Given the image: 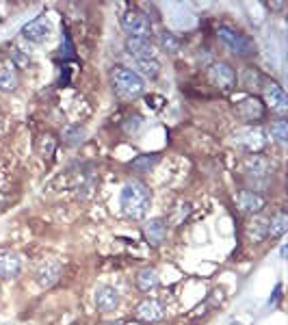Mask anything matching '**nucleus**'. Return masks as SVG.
Instances as JSON below:
<instances>
[{
  "mask_svg": "<svg viewBox=\"0 0 288 325\" xmlns=\"http://www.w3.org/2000/svg\"><path fill=\"white\" fill-rule=\"evenodd\" d=\"M150 204H152V193H150L148 184H143L141 180H128L121 187L119 206H121L124 217L133 219V221H139V219H143L148 215Z\"/></svg>",
  "mask_w": 288,
  "mask_h": 325,
  "instance_id": "nucleus-1",
  "label": "nucleus"
},
{
  "mask_svg": "<svg viewBox=\"0 0 288 325\" xmlns=\"http://www.w3.org/2000/svg\"><path fill=\"white\" fill-rule=\"evenodd\" d=\"M111 85H113V91L117 93L121 100H133L136 96H141L145 89V81L130 67L117 65V67L111 69Z\"/></svg>",
  "mask_w": 288,
  "mask_h": 325,
  "instance_id": "nucleus-2",
  "label": "nucleus"
},
{
  "mask_svg": "<svg viewBox=\"0 0 288 325\" xmlns=\"http://www.w3.org/2000/svg\"><path fill=\"white\" fill-rule=\"evenodd\" d=\"M217 37L225 43V48H230L232 52L241 54V57H247L256 50L254 46V39H249L247 35H243L241 31H234L230 26H219L217 28Z\"/></svg>",
  "mask_w": 288,
  "mask_h": 325,
  "instance_id": "nucleus-3",
  "label": "nucleus"
},
{
  "mask_svg": "<svg viewBox=\"0 0 288 325\" xmlns=\"http://www.w3.org/2000/svg\"><path fill=\"white\" fill-rule=\"evenodd\" d=\"M121 26L128 33V37L150 39L152 35V20L143 11H139V9H128L124 13V18H121Z\"/></svg>",
  "mask_w": 288,
  "mask_h": 325,
  "instance_id": "nucleus-4",
  "label": "nucleus"
},
{
  "mask_svg": "<svg viewBox=\"0 0 288 325\" xmlns=\"http://www.w3.org/2000/svg\"><path fill=\"white\" fill-rule=\"evenodd\" d=\"M234 143L245 150V152L258 154V152H262V148L266 146L265 130L258 128V126H245V128H241V130L234 132Z\"/></svg>",
  "mask_w": 288,
  "mask_h": 325,
  "instance_id": "nucleus-5",
  "label": "nucleus"
},
{
  "mask_svg": "<svg viewBox=\"0 0 288 325\" xmlns=\"http://www.w3.org/2000/svg\"><path fill=\"white\" fill-rule=\"evenodd\" d=\"M206 76H208L210 85H215V87H219V89H230V87H234V85H236L234 69H232L227 63H223V61L212 63L208 67V72H206Z\"/></svg>",
  "mask_w": 288,
  "mask_h": 325,
  "instance_id": "nucleus-6",
  "label": "nucleus"
},
{
  "mask_svg": "<svg viewBox=\"0 0 288 325\" xmlns=\"http://www.w3.org/2000/svg\"><path fill=\"white\" fill-rule=\"evenodd\" d=\"M243 167H245V172H247V176H249L251 182H262V184L269 182L271 165H269L266 158H262L260 154H251V156H247Z\"/></svg>",
  "mask_w": 288,
  "mask_h": 325,
  "instance_id": "nucleus-7",
  "label": "nucleus"
},
{
  "mask_svg": "<svg viewBox=\"0 0 288 325\" xmlns=\"http://www.w3.org/2000/svg\"><path fill=\"white\" fill-rule=\"evenodd\" d=\"M134 314L143 323H156V321H163L165 319V306L158 299H145V302H141L136 306Z\"/></svg>",
  "mask_w": 288,
  "mask_h": 325,
  "instance_id": "nucleus-8",
  "label": "nucleus"
},
{
  "mask_svg": "<svg viewBox=\"0 0 288 325\" xmlns=\"http://www.w3.org/2000/svg\"><path fill=\"white\" fill-rule=\"evenodd\" d=\"M265 102L258 100L256 96H249V98H243L239 104H236V113L241 115L245 122H258V119L265 117Z\"/></svg>",
  "mask_w": 288,
  "mask_h": 325,
  "instance_id": "nucleus-9",
  "label": "nucleus"
},
{
  "mask_svg": "<svg viewBox=\"0 0 288 325\" xmlns=\"http://www.w3.org/2000/svg\"><path fill=\"white\" fill-rule=\"evenodd\" d=\"M61 273H63L61 262H57V260H45L42 267L37 269V273H35V280H37V284L42 288H50L59 282Z\"/></svg>",
  "mask_w": 288,
  "mask_h": 325,
  "instance_id": "nucleus-10",
  "label": "nucleus"
},
{
  "mask_svg": "<svg viewBox=\"0 0 288 325\" xmlns=\"http://www.w3.org/2000/svg\"><path fill=\"white\" fill-rule=\"evenodd\" d=\"M50 31H52V26H50V22L45 20L44 16L35 18L33 22H28L26 26L22 28V35L28 39V42H35V43H42L45 39L50 37Z\"/></svg>",
  "mask_w": 288,
  "mask_h": 325,
  "instance_id": "nucleus-11",
  "label": "nucleus"
},
{
  "mask_svg": "<svg viewBox=\"0 0 288 325\" xmlns=\"http://www.w3.org/2000/svg\"><path fill=\"white\" fill-rule=\"evenodd\" d=\"M265 100H266V104H269L273 111H277L280 115H284L288 111V96H286V91L277 83L271 81L265 87Z\"/></svg>",
  "mask_w": 288,
  "mask_h": 325,
  "instance_id": "nucleus-12",
  "label": "nucleus"
},
{
  "mask_svg": "<svg viewBox=\"0 0 288 325\" xmlns=\"http://www.w3.org/2000/svg\"><path fill=\"white\" fill-rule=\"evenodd\" d=\"M236 202H239V208L243 213H260L262 208L266 206V199L262 197L260 193L249 191V189H243L236 195Z\"/></svg>",
  "mask_w": 288,
  "mask_h": 325,
  "instance_id": "nucleus-13",
  "label": "nucleus"
},
{
  "mask_svg": "<svg viewBox=\"0 0 288 325\" xmlns=\"http://www.w3.org/2000/svg\"><path fill=\"white\" fill-rule=\"evenodd\" d=\"M119 306V295L113 286H100L95 291V308L100 312H111Z\"/></svg>",
  "mask_w": 288,
  "mask_h": 325,
  "instance_id": "nucleus-14",
  "label": "nucleus"
},
{
  "mask_svg": "<svg viewBox=\"0 0 288 325\" xmlns=\"http://www.w3.org/2000/svg\"><path fill=\"white\" fill-rule=\"evenodd\" d=\"M126 52L133 54L136 61H139V59H154L152 42L150 39H143V37H128L126 39Z\"/></svg>",
  "mask_w": 288,
  "mask_h": 325,
  "instance_id": "nucleus-15",
  "label": "nucleus"
},
{
  "mask_svg": "<svg viewBox=\"0 0 288 325\" xmlns=\"http://www.w3.org/2000/svg\"><path fill=\"white\" fill-rule=\"evenodd\" d=\"M20 269H22V262H20V256L15 252H2L0 254V278L2 280L18 278Z\"/></svg>",
  "mask_w": 288,
  "mask_h": 325,
  "instance_id": "nucleus-16",
  "label": "nucleus"
},
{
  "mask_svg": "<svg viewBox=\"0 0 288 325\" xmlns=\"http://www.w3.org/2000/svg\"><path fill=\"white\" fill-rule=\"evenodd\" d=\"M143 234H145V241L150 245H160L167 237V226L163 219H150L143 228Z\"/></svg>",
  "mask_w": 288,
  "mask_h": 325,
  "instance_id": "nucleus-17",
  "label": "nucleus"
},
{
  "mask_svg": "<svg viewBox=\"0 0 288 325\" xmlns=\"http://www.w3.org/2000/svg\"><path fill=\"white\" fill-rule=\"evenodd\" d=\"M160 284V278H158V273H156V269H141L139 273H136V288H139L141 293H150V291H154L156 286Z\"/></svg>",
  "mask_w": 288,
  "mask_h": 325,
  "instance_id": "nucleus-18",
  "label": "nucleus"
},
{
  "mask_svg": "<svg viewBox=\"0 0 288 325\" xmlns=\"http://www.w3.org/2000/svg\"><path fill=\"white\" fill-rule=\"evenodd\" d=\"M158 161H160V154H139V156H134L133 161L128 163V167L133 169V172L143 173V172H152Z\"/></svg>",
  "mask_w": 288,
  "mask_h": 325,
  "instance_id": "nucleus-19",
  "label": "nucleus"
},
{
  "mask_svg": "<svg viewBox=\"0 0 288 325\" xmlns=\"http://www.w3.org/2000/svg\"><path fill=\"white\" fill-rule=\"evenodd\" d=\"M286 232H288L286 213H277L273 219H269V223H266V234H269L271 238H282Z\"/></svg>",
  "mask_w": 288,
  "mask_h": 325,
  "instance_id": "nucleus-20",
  "label": "nucleus"
},
{
  "mask_svg": "<svg viewBox=\"0 0 288 325\" xmlns=\"http://www.w3.org/2000/svg\"><path fill=\"white\" fill-rule=\"evenodd\" d=\"M134 72L139 74L141 78H156L160 72V65L156 59H139V61L134 63Z\"/></svg>",
  "mask_w": 288,
  "mask_h": 325,
  "instance_id": "nucleus-21",
  "label": "nucleus"
},
{
  "mask_svg": "<svg viewBox=\"0 0 288 325\" xmlns=\"http://www.w3.org/2000/svg\"><path fill=\"white\" fill-rule=\"evenodd\" d=\"M54 150H57V139H54L52 134H42V137H39V141H37V152H39V156L48 161V158H52Z\"/></svg>",
  "mask_w": 288,
  "mask_h": 325,
  "instance_id": "nucleus-22",
  "label": "nucleus"
},
{
  "mask_svg": "<svg viewBox=\"0 0 288 325\" xmlns=\"http://www.w3.org/2000/svg\"><path fill=\"white\" fill-rule=\"evenodd\" d=\"M271 134L280 146H286V141H288V122L286 119H275V122L271 124Z\"/></svg>",
  "mask_w": 288,
  "mask_h": 325,
  "instance_id": "nucleus-23",
  "label": "nucleus"
},
{
  "mask_svg": "<svg viewBox=\"0 0 288 325\" xmlns=\"http://www.w3.org/2000/svg\"><path fill=\"white\" fill-rule=\"evenodd\" d=\"M18 87V76L11 67H0V91H13Z\"/></svg>",
  "mask_w": 288,
  "mask_h": 325,
  "instance_id": "nucleus-24",
  "label": "nucleus"
},
{
  "mask_svg": "<svg viewBox=\"0 0 288 325\" xmlns=\"http://www.w3.org/2000/svg\"><path fill=\"white\" fill-rule=\"evenodd\" d=\"M63 141L67 146H80L85 141V130L80 126H67L63 130Z\"/></svg>",
  "mask_w": 288,
  "mask_h": 325,
  "instance_id": "nucleus-25",
  "label": "nucleus"
},
{
  "mask_svg": "<svg viewBox=\"0 0 288 325\" xmlns=\"http://www.w3.org/2000/svg\"><path fill=\"white\" fill-rule=\"evenodd\" d=\"M160 46H163L165 52L174 54V52H178V50H180V39L176 37L174 33L165 31V33H160Z\"/></svg>",
  "mask_w": 288,
  "mask_h": 325,
  "instance_id": "nucleus-26",
  "label": "nucleus"
},
{
  "mask_svg": "<svg viewBox=\"0 0 288 325\" xmlns=\"http://www.w3.org/2000/svg\"><path fill=\"white\" fill-rule=\"evenodd\" d=\"M266 223H269V219H254V223L249 226L251 241H262V237L266 234Z\"/></svg>",
  "mask_w": 288,
  "mask_h": 325,
  "instance_id": "nucleus-27",
  "label": "nucleus"
},
{
  "mask_svg": "<svg viewBox=\"0 0 288 325\" xmlns=\"http://www.w3.org/2000/svg\"><path fill=\"white\" fill-rule=\"evenodd\" d=\"M243 85H245V87H256L258 85V81H260V74L256 72V69H245V72H243Z\"/></svg>",
  "mask_w": 288,
  "mask_h": 325,
  "instance_id": "nucleus-28",
  "label": "nucleus"
},
{
  "mask_svg": "<svg viewBox=\"0 0 288 325\" xmlns=\"http://www.w3.org/2000/svg\"><path fill=\"white\" fill-rule=\"evenodd\" d=\"M61 57H63V59H74V57H76V52H74V43H72V39H69V35H67V33L63 35V46H61Z\"/></svg>",
  "mask_w": 288,
  "mask_h": 325,
  "instance_id": "nucleus-29",
  "label": "nucleus"
},
{
  "mask_svg": "<svg viewBox=\"0 0 288 325\" xmlns=\"http://www.w3.org/2000/svg\"><path fill=\"white\" fill-rule=\"evenodd\" d=\"M11 61L18 65V67H28V65H30V59L22 52V50H18V48L11 50Z\"/></svg>",
  "mask_w": 288,
  "mask_h": 325,
  "instance_id": "nucleus-30",
  "label": "nucleus"
},
{
  "mask_svg": "<svg viewBox=\"0 0 288 325\" xmlns=\"http://www.w3.org/2000/svg\"><path fill=\"white\" fill-rule=\"evenodd\" d=\"M139 126H141V117H139V115H134L133 119H126V122H124V132L126 134H134Z\"/></svg>",
  "mask_w": 288,
  "mask_h": 325,
  "instance_id": "nucleus-31",
  "label": "nucleus"
},
{
  "mask_svg": "<svg viewBox=\"0 0 288 325\" xmlns=\"http://www.w3.org/2000/svg\"><path fill=\"white\" fill-rule=\"evenodd\" d=\"M145 102H148V107H154V108H160L163 107V98L160 96H148V100H145Z\"/></svg>",
  "mask_w": 288,
  "mask_h": 325,
  "instance_id": "nucleus-32",
  "label": "nucleus"
},
{
  "mask_svg": "<svg viewBox=\"0 0 288 325\" xmlns=\"http://www.w3.org/2000/svg\"><path fill=\"white\" fill-rule=\"evenodd\" d=\"M280 297H282V284H277L275 293H273V299H269V303H271V306H275V303L280 302Z\"/></svg>",
  "mask_w": 288,
  "mask_h": 325,
  "instance_id": "nucleus-33",
  "label": "nucleus"
},
{
  "mask_svg": "<svg viewBox=\"0 0 288 325\" xmlns=\"http://www.w3.org/2000/svg\"><path fill=\"white\" fill-rule=\"evenodd\" d=\"M280 256H282V258L286 256V245H282V247H280Z\"/></svg>",
  "mask_w": 288,
  "mask_h": 325,
  "instance_id": "nucleus-34",
  "label": "nucleus"
},
{
  "mask_svg": "<svg viewBox=\"0 0 288 325\" xmlns=\"http://www.w3.org/2000/svg\"><path fill=\"white\" fill-rule=\"evenodd\" d=\"M102 325H124L121 321H109V323H102Z\"/></svg>",
  "mask_w": 288,
  "mask_h": 325,
  "instance_id": "nucleus-35",
  "label": "nucleus"
},
{
  "mask_svg": "<svg viewBox=\"0 0 288 325\" xmlns=\"http://www.w3.org/2000/svg\"><path fill=\"white\" fill-rule=\"evenodd\" d=\"M230 325H241V323H230Z\"/></svg>",
  "mask_w": 288,
  "mask_h": 325,
  "instance_id": "nucleus-36",
  "label": "nucleus"
},
{
  "mask_svg": "<svg viewBox=\"0 0 288 325\" xmlns=\"http://www.w3.org/2000/svg\"><path fill=\"white\" fill-rule=\"evenodd\" d=\"M0 202H2V199H0Z\"/></svg>",
  "mask_w": 288,
  "mask_h": 325,
  "instance_id": "nucleus-37",
  "label": "nucleus"
}]
</instances>
